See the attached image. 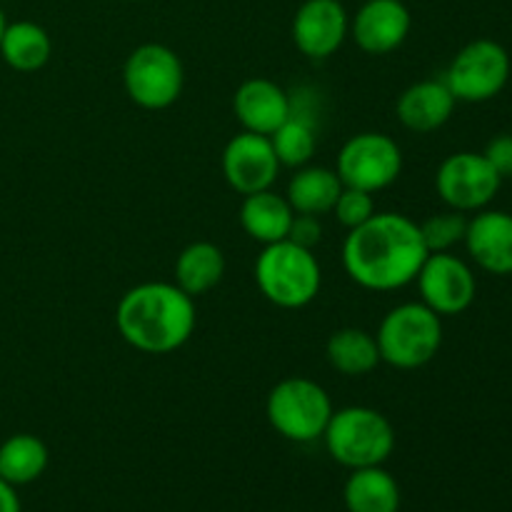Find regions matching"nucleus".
Here are the masks:
<instances>
[{"label":"nucleus","mask_w":512,"mask_h":512,"mask_svg":"<svg viewBox=\"0 0 512 512\" xmlns=\"http://www.w3.org/2000/svg\"><path fill=\"white\" fill-rule=\"evenodd\" d=\"M428 255L415 220L403 213H375L368 223L348 230L343 268L360 288L393 293L415 283Z\"/></svg>","instance_id":"nucleus-1"},{"label":"nucleus","mask_w":512,"mask_h":512,"mask_svg":"<svg viewBox=\"0 0 512 512\" xmlns=\"http://www.w3.org/2000/svg\"><path fill=\"white\" fill-rule=\"evenodd\" d=\"M195 298L175 283H140L115 308V328L130 348L168 355L183 348L195 333Z\"/></svg>","instance_id":"nucleus-2"},{"label":"nucleus","mask_w":512,"mask_h":512,"mask_svg":"<svg viewBox=\"0 0 512 512\" xmlns=\"http://www.w3.org/2000/svg\"><path fill=\"white\" fill-rule=\"evenodd\" d=\"M253 275L260 295L283 310H300L310 305L323 285V270L315 253L295 245L293 240L263 245Z\"/></svg>","instance_id":"nucleus-3"},{"label":"nucleus","mask_w":512,"mask_h":512,"mask_svg":"<svg viewBox=\"0 0 512 512\" xmlns=\"http://www.w3.org/2000/svg\"><path fill=\"white\" fill-rule=\"evenodd\" d=\"M330 458L348 470L385 465L395 453V428L380 410L365 405L333 410L323 433Z\"/></svg>","instance_id":"nucleus-4"},{"label":"nucleus","mask_w":512,"mask_h":512,"mask_svg":"<svg viewBox=\"0 0 512 512\" xmlns=\"http://www.w3.org/2000/svg\"><path fill=\"white\" fill-rule=\"evenodd\" d=\"M380 360L390 368L418 370L438 358L443 348V318L425 303L395 305L375 333Z\"/></svg>","instance_id":"nucleus-5"},{"label":"nucleus","mask_w":512,"mask_h":512,"mask_svg":"<svg viewBox=\"0 0 512 512\" xmlns=\"http://www.w3.org/2000/svg\"><path fill=\"white\" fill-rule=\"evenodd\" d=\"M268 423L280 438L290 443H313L323 438L325 428L333 415V400L328 390L310 378H285L275 383V388L265 400Z\"/></svg>","instance_id":"nucleus-6"},{"label":"nucleus","mask_w":512,"mask_h":512,"mask_svg":"<svg viewBox=\"0 0 512 512\" xmlns=\"http://www.w3.org/2000/svg\"><path fill=\"white\" fill-rule=\"evenodd\" d=\"M128 98L143 110H165L183 95L185 68L180 55L163 43H143L123 65Z\"/></svg>","instance_id":"nucleus-7"},{"label":"nucleus","mask_w":512,"mask_h":512,"mask_svg":"<svg viewBox=\"0 0 512 512\" xmlns=\"http://www.w3.org/2000/svg\"><path fill=\"white\" fill-rule=\"evenodd\" d=\"M510 53L498 40L480 38L458 50L443 80L458 103H488L510 83Z\"/></svg>","instance_id":"nucleus-8"},{"label":"nucleus","mask_w":512,"mask_h":512,"mask_svg":"<svg viewBox=\"0 0 512 512\" xmlns=\"http://www.w3.org/2000/svg\"><path fill=\"white\" fill-rule=\"evenodd\" d=\"M335 173L343 180L345 188L368 190L375 195L400 178L403 150L385 133H375V130L358 133L345 140L340 148Z\"/></svg>","instance_id":"nucleus-9"},{"label":"nucleus","mask_w":512,"mask_h":512,"mask_svg":"<svg viewBox=\"0 0 512 512\" xmlns=\"http://www.w3.org/2000/svg\"><path fill=\"white\" fill-rule=\"evenodd\" d=\"M503 178L485 160L483 153H453L440 163L435 173V190L450 210L478 213L485 210L500 193Z\"/></svg>","instance_id":"nucleus-10"},{"label":"nucleus","mask_w":512,"mask_h":512,"mask_svg":"<svg viewBox=\"0 0 512 512\" xmlns=\"http://www.w3.org/2000/svg\"><path fill=\"white\" fill-rule=\"evenodd\" d=\"M415 283L420 290V303L428 305L440 318L465 313L478 295L473 268L453 253H430Z\"/></svg>","instance_id":"nucleus-11"},{"label":"nucleus","mask_w":512,"mask_h":512,"mask_svg":"<svg viewBox=\"0 0 512 512\" xmlns=\"http://www.w3.org/2000/svg\"><path fill=\"white\" fill-rule=\"evenodd\" d=\"M223 178L238 195H253L270 190L280 175V160L268 135L238 133L223 150Z\"/></svg>","instance_id":"nucleus-12"},{"label":"nucleus","mask_w":512,"mask_h":512,"mask_svg":"<svg viewBox=\"0 0 512 512\" xmlns=\"http://www.w3.org/2000/svg\"><path fill=\"white\" fill-rule=\"evenodd\" d=\"M350 35V15L340 0H305L293 18V43L305 58L325 60Z\"/></svg>","instance_id":"nucleus-13"},{"label":"nucleus","mask_w":512,"mask_h":512,"mask_svg":"<svg viewBox=\"0 0 512 512\" xmlns=\"http://www.w3.org/2000/svg\"><path fill=\"white\" fill-rule=\"evenodd\" d=\"M413 15L403 0H365L350 20V35L368 55H388L408 40Z\"/></svg>","instance_id":"nucleus-14"},{"label":"nucleus","mask_w":512,"mask_h":512,"mask_svg":"<svg viewBox=\"0 0 512 512\" xmlns=\"http://www.w3.org/2000/svg\"><path fill=\"white\" fill-rule=\"evenodd\" d=\"M465 248L473 263L490 275H512V215L505 210H478L468 220Z\"/></svg>","instance_id":"nucleus-15"},{"label":"nucleus","mask_w":512,"mask_h":512,"mask_svg":"<svg viewBox=\"0 0 512 512\" xmlns=\"http://www.w3.org/2000/svg\"><path fill=\"white\" fill-rule=\"evenodd\" d=\"M233 110L243 130L270 138L293 113V100L275 80L250 78L235 90Z\"/></svg>","instance_id":"nucleus-16"},{"label":"nucleus","mask_w":512,"mask_h":512,"mask_svg":"<svg viewBox=\"0 0 512 512\" xmlns=\"http://www.w3.org/2000/svg\"><path fill=\"white\" fill-rule=\"evenodd\" d=\"M455 105L458 100L445 80L430 78L405 88L395 103V113L410 133H435L453 118Z\"/></svg>","instance_id":"nucleus-17"},{"label":"nucleus","mask_w":512,"mask_h":512,"mask_svg":"<svg viewBox=\"0 0 512 512\" xmlns=\"http://www.w3.org/2000/svg\"><path fill=\"white\" fill-rule=\"evenodd\" d=\"M293 218L295 210L290 208L288 198L278 195L273 188L260 190V193L253 195H243L240 228L255 243L270 245L280 243V240H288Z\"/></svg>","instance_id":"nucleus-18"},{"label":"nucleus","mask_w":512,"mask_h":512,"mask_svg":"<svg viewBox=\"0 0 512 512\" xmlns=\"http://www.w3.org/2000/svg\"><path fill=\"white\" fill-rule=\"evenodd\" d=\"M343 503L348 512H400L403 495L395 475L383 465L350 470L343 488Z\"/></svg>","instance_id":"nucleus-19"},{"label":"nucleus","mask_w":512,"mask_h":512,"mask_svg":"<svg viewBox=\"0 0 512 512\" xmlns=\"http://www.w3.org/2000/svg\"><path fill=\"white\" fill-rule=\"evenodd\" d=\"M343 193V180L338 173L323 165H303L295 170V175L288 183L290 208L300 215H325L333 213V205L338 195Z\"/></svg>","instance_id":"nucleus-20"},{"label":"nucleus","mask_w":512,"mask_h":512,"mask_svg":"<svg viewBox=\"0 0 512 512\" xmlns=\"http://www.w3.org/2000/svg\"><path fill=\"white\" fill-rule=\"evenodd\" d=\"M225 275V255L223 250L208 240H195L185 245L175 258V285L190 298L210 293L215 285H220Z\"/></svg>","instance_id":"nucleus-21"},{"label":"nucleus","mask_w":512,"mask_h":512,"mask_svg":"<svg viewBox=\"0 0 512 512\" xmlns=\"http://www.w3.org/2000/svg\"><path fill=\"white\" fill-rule=\"evenodd\" d=\"M53 55V40L43 25L33 20L8 23L0 38V58L18 73H35L45 68Z\"/></svg>","instance_id":"nucleus-22"},{"label":"nucleus","mask_w":512,"mask_h":512,"mask_svg":"<svg viewBox=\"0 0 512 512\" xmlns=\"http://www.w3.org/2000/svg\"><path fill=\"white\" fill-rule=\"evenodd\" d=\"M325 358L330 368H335L345 378H363L383 363L375 335L363 328H340L330 333L325 343Z\"/></svg>","instance_id":"nucleus-23"},{"label":"nucleus","mask_w":512,"mask_h":512,"mask_svg":"<svg viewBox=\"0 0 512 512\" xmlns=\"http://www.w3.org/2000/svg\"><path fill=\"white\" fill-rule=\"evenodd\" d=\"M48 445L30 433L10 435L0 443V478L13 488L30 485L48 468Z\"/></svg>","instance_id":"nucleus-24"},{"label":"nucleus","mask_w":512,"mask_h":512,"mask_svg":"<svg viewBox=\"0 0 512 512\" xmlns=\"http://www.w3.org/2000/svg\"><path fill=\"white\" fill-rule=\"evenodd\" d=\"M270 143H273L275 155H278L283 168H303L313 160L315 148H318V133H315L313 118H308V113L295 110L293 105V113L270 135Z\"/></svg>","instance_id":"nucleus-25"},{"label":"nucleus","mask_w":512,"mask_h":512,"mask_svg":"<svg viewBox=\"0 0 512 512\" xmlns=\"http://www.w3.org/2000/svg\"><path fill=\"white\" fill-rule=\"evenodd\" d=\"M468 220L470 218H465V213L448 208L445 213H435L418 223L428 253H450L455 245L463 243L465 233H468Z\"/></svg>","instance_id":"nucleus-26"},{"label":"nucleus","mask_w":512,"mask_h":512,"mask_svg":"<svg viewBox=\"0 0 512 512\" xmlns=\"http://www.w3.org/2000/svg\"><path fill=\"white\" fill-rule=\"evenodd\" d=\"M333 213L335 218L340 220L343 228L353 230V228H360L363 223H368L378 210H375L373 193H368V190H358V188H345L343 185V193H340L338 200H335Z\"/></svg>","instance_id":"nucleus-27"},{"label":"nucleus","mask_w":512,"mask_h":512,"mask_svg":"<svg viewBox=\"0 0 512 512\" xmlns=\"http://www.w3.org/2000/svg\"><path fill=\"white\" fill-rule=\"evenodd\" d=\"M485 160L493 165L495 173L503 180L512 178V133H500L485 145Z\"/></svg>","instance_id":"nucleus-28"},{"label":"nucleus","mask_w":512,"mask_h":512,"mask_svg":"<svg viewBox=\"0 0 512 512\" xmlns=\"http://www.w3.org/2000/svg\"><path fill=\"white\" fill-rule=\"evenodd\" d=\"M288 240H293L295 245H303V248L313 250L315 245L323 240V225H320L318 215H300L295 213L293 225H290Z\"/></svg>","instance_id":"nucleus-29"},{"label":"nucleus","mask_w":512,"mask_h":512,"mask_svg":"<svg viewBox=\"0 0 512 512\" xmlns=\"http://www.w3.org/2000/svg\"><path fill=\"white\" fill-rule=\"evenodd\" d=\"M0 512H20V498L10 483L0 478Z\"/></svg>","instance_id":"nucleus-30"},{"label":"nucleus","mask_w":512,"mask_h":512,"mask_svg":"<svg viewBox=\"0 0 512 512\" xmlns=\"http://www.w3.org/2000/svg\"><path fill=\"white\" fill-rule=\"evenodd\" d=\"M5 25H8V20H5V13H3V10H0V38H3V30H5Z\"/></svg>","instance_id":"nucleus-31"},{"label":"nucleus","mask_w":512,"mask_h":512,"mask_svg":"<svg viewBox=\"0 0 512 512\" xmlns=\"http://www.w3.org/2000/svg\"><path fill=\"white\" fill-rule=\"evenodd\" d=\"M125 3H138V0H125Z\"/></svg>","instance_id":"nucleus-32"}]
</instances>
